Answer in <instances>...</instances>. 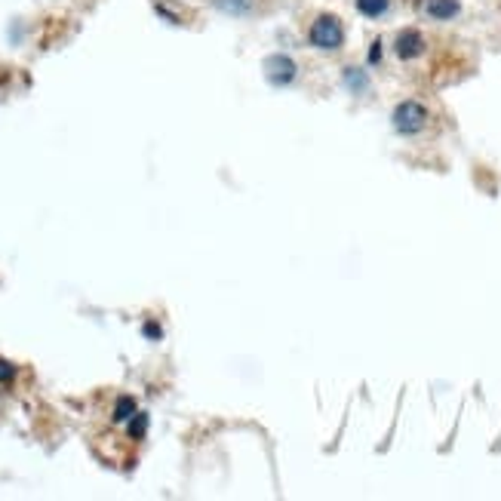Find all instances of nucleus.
Here are the masks:
<instances>
[{
    "label": "nucleus",
    "instance_id": "obj_5",
    "mask_svg": "<svg viewBox=\"0 0 501 501\" xmlns=\"http://www.w3.org/2000/svg\"><path fill=\"white\" fill-rule=\"evenodd\" d=\"M422 12L433 22H449L462 12V4L458 0H422Z\"/></svg>",
    "mask_w": 501,
    "mask_h": 501
},
{
    "label": "nucleus",
    "instance_id": "obj_3",
    "mask_svg": "<svg viewBox=\"0 0 501 501\" xmlns=\"http://www.w3.org/2000/svg\"><path fill=\"white\" fill-rule=\"evenodd\" d=\"M427 50H431V40L418 28H403L394 37V56H397L400 62H418Z\"/></svg>",
    "mask_w": 501,
    "mask_h": 501
},
{
    "label": "nucleus",
    "instance_id": "obj_4",
    "mask_svg": "<svg viewBox=\"0 0 501 501\" xmlns=\"http://www.w3.org/2000/svg\"><path fill=\"white\" fill-rule=\"evenodd\" d=\"M265 75H268L271 84L286 86L296 80V62L290 56H268L265 59Z\"/></svg>",
    "mask_w": 501,
    "mask_h": 501
},
{
    "label": "nucleus",
    "instance_id": "obj_1",
    "mask_svg": "<svg viewBox=\"0 0 501 501\" xmlns=\"http://www.w3.org/2000/svg\"><path fill=\"white\" fill-rule=\"evenodd\" d=\"M308 44L317 46V50L323 52H336L345 46V25L338 16H332V12H320V16H314V22L308 25Z\"/></svg>",
    "mask_w": 501,
    "mask_h": 501
},
{
    "label": "nucleus",
    "instance_id": "obj_7",
    "mask_svg": "<svg viewBox=\"0 0 501 501\" xmlns=\"http://www.w3.org/2000/svg\"><path fill=\"white\" fill-rule=\"evenodd\" d=\"M12 378H16V366L6 363V360H0V385H10Z\"/></svg>",
    "mask_w": 501,
    "mask_h": 501
},
{
    "label": "nucleus",
    "instance_id": "obj_6",
    "mask_svg": "<svg viewBox=\"0 0 501 501\" xmlns=\"http://www.w3.org/2000/svg\"><path fill=\"white\" fill-rule=\"evenodd\" d=\"M354 6H357V10L363 12V16L378 19V16H385V12H387L391 0H354Z\"/></svg>",
    "mask_w": 501,
    "mask_h": 501
},
{
    "label": "nucleus",
    "instance_id": "obj_2",
    "mask_svg": "<svg viewBox=\"0 0 501 501\" xmlns=\"http://www.w3.org/2000/svg\"><path fill=\"white\" fill-rule=\"evenodd\" d=\"M394 130L403 132V136H416V132H422L427 126V108L422 102H416V99H406V102H400L397 108H394Z\"/></svg>",
    "mask_w": 501,
    "mask_h": 501
}]
</instances>
